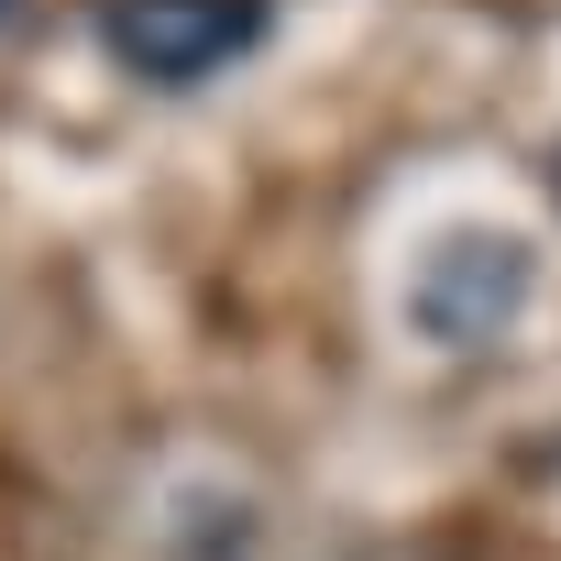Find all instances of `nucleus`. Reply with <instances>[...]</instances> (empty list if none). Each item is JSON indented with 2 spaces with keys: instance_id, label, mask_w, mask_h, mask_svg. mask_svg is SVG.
I'll use <instances>...</instances> for the list:
<instances>
[{
  "instance_id": "2",
  "label": "nucleus",
  "mask_w": 561,
  "mask_h": 561,
  "mask_svg": "<svg viewBox=\"0 0 561 561\" xmlns=\"http://www.w3.org/2000/svg\"><path fill=\"white\" fill-rule=\"evenodd\" d=\"M517 309H528V242L517 231H440L419 287H408V320L451 353H484Z\"/></svg>"
},
{
  "instance_id": "3",
  "label": "nucleus",
  "mask_w": 561,
  "mask_h": 561,
  "mask_svg": "<svg viewBox=\"0 0 561 561\" xmlns=\"http://www.w3.org/2000/svg\"><path fill=\"white\" fill-rule=\"evenodd\" d=\"M550 198H561V154H550Z\"/></svg>"
},
{
  "instance_id": "4",
  "label": "nucleus",
  "mask_w": 561,
  "mask_h": 561,
  "mask_svg": "<svg viewBox=\"0 0 561 561\" xmlns=\"http://www.w3.org/2000/svg\"><path fill=\"white\" fill-rule=\"evenodd\" d=\"M0 23H12V0H0Z\"/></svg>"
},
{
  "instance_id": "1",
  "label": "nucleus",
  "mask_w": 561,
  "mask_h": 561,
  "mask_svg": "<svg viewBox=\"0 0 561 561\" xmlns=\"http://www.w3.org/2000/svg\"><path fill=\"white\" fill-rule=\"evenodd\" d=\"M275 34V0H100V56L144 89H209Z\"/></svg>"
}]
</instances>
